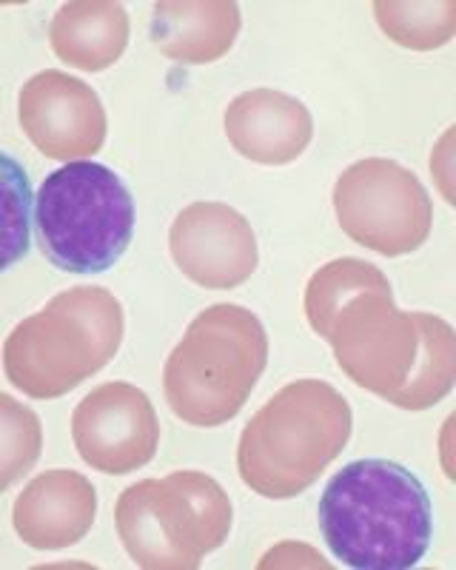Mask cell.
<instances>
[{"mask_svg": "<svg viewBox=\"0 0 456 570\" xmlns=\"http://www.w3.org/2000/svg\"><path fill=\"white\" fill-rule=\"evenodd\" d=\"M169 252L182 277L228 292L257 272L260 248L251 223L228 203H191L169 228Z\"/></svg>", "mask_w": 456, "mask_h": 570, "instance_id": "cell-11", "label": "cell"}, {"mask_svg": "<svg viewBox=\"0 0 456 570\" xmlns=\"http://www.w3.org/2000/svg\"><path fill=\"white\" fill-rule=\"evenodd\" d=\"M351 405L326 380H294L242 428L237 471L266 499L306 493L351 440Z\"/></svg>", "mask_w": 456, "mask_h": 570, "instance_id": "cell-3", "label": "cell"}, {"mask_svg": "<svg viewBox=\"0 0 456 570\" xmlns=\"http://www.w3.org/2000/svg\"><path fill=\"white\" fill-rule=\"evenodd\" d=\"M135 200L103 163H66L34 200L38 246L54 268L95 277L115 268L135 237Z\"/></svg>", "mask_w": 456, "mask_h": 570, "instance_id": "cell-6", "label": "cell"}, {"mask_svg": "<svg viewBox=\"0 0 456 570\" xmlns=\"http://www.w3.org/2000/svg\"><path fill=\"white\" fill-rule=\"evenodd\" d=\"M334 212L357 246L383 257L423 248L434 226V206L419 177L388 157L351 163L334 183Z\"/></svg>", "mask_w": 456, "mask_h": 570, "instance_id": "cell-8", "label": "cell"}, {"mask_svg": "<svg viewBox=\"0 0 456 570\" xmlns=\"http://www.w3.org/2000/svg\"><path fill=\"white\" fill-rule=\"evenodd\" d=\"M377 23L394 43L430 52L450 43L456 35V3H397V0H377L374 3Z\"/></svg>", "mask_w": 456, "mask_h": 570, "instance_id": "cell-16", "label": "cell"}, {"mask_svg": "<svg viewBox=\"0 0 456 570\" xmlns=\"http://www.w3.org/2000/svg\"><path fill=\"white\" fill-rule=\"evenodd\" d=\"M3 208H7V226H3V268H12L29 252V220H32V188L23 175L20 163L12 155H3Z\"/></svg>", "mask_w": 456, "mask_h": 570, "instance_id": "cell-18", "label": "cell"}, {"mask_svg": "<svg viewBox=\"0 0 456 570\" xmlns=\"http://www.w3.org/2000/svg\"><path fill=\"white\" fill-rule=\"evenodd\" d=\"M123 331L120 299L98 285H78L9 331L3 371L32 400H58L118 356Z\"/></svg>", "mask_w": 456, "mask_h": 570, "instance_id": "cell-4", "label": "cell"}, {"mask_svg": "<svg viewBox=\"0 0 456 570\" xmlns=\"http://www.w3.org/2000/svg\"><path fill=\"white\" fill-rule=\"evenodd\" d=\"M18 120L34 149L60 163L98 155L109 131L98 91L58 69L38 71L23 83Z\"/></svg>", "mask_w": 456, "mask_h": 570, "instance_id": "cell-10", "label": "cell"}, {"mask_svg": "<svg viewBox=\"0 0 456 570\" xmlns=\"http://www.w3.org/2000/svg\"><path fill=\"white\" fill-rule=\"evenodd\" d=\"M328 551L357 570L419 564L434 537V508L423 482L391 460L348 462L319 497Z\"/></svg>", "mask_w": 456, "mask_h": 570, "instance_id": "cell-2", "label": "cell"}, {"mask_svg": "<svg viewBox=\"0 0 456 570\" xmlns=\"http://www.w3.org/2000/svg\"><path fill=\"white\" fill-rule=\"evenodd\" d=\"M49 46L63 63L80 71H103L129 46V12L115 0H72L54 12Z\"/></svg>", "mask_w": 456, "mask_h": 570, "instance_id": "cell-15", "label": "cell"}, {"mask_svg": "<svg viewBox=\"0 0 456 570\" xmlns=\"http://www.w3.org/2000/svg\"><path fill=\"white\" fill-rule=\"evenodd\" d=\"M43 445V431L34 411L0 394V488L9 491L23 473L32 471Z\"/></svg>", "mask_w": 456, "mask_h": 570, "instance_id": "cell-17", "label": "cell"}, {"mask_svg": "<svg viewBox=\"0 0 456 570\" xmlns=\"http://www.w3.org/2000/svg\"><path fill=\"white\" fill-rule=\"evenodd\" d=\"M222 129L237 155L260 166L294 163L314 137V117L294 95L251 89L237 95L222 115Z\"/></svg>", "mask_w": 456, "mask_h": 570, "instance_id": "cell-12", "label": "cell"}, {"mask_svg": "<svg viewBox=\"0 0 456 570\" xmlns=\"http://www.w3.org/2000/svg\"><path fill=\"white\" fill-rule=\"evenodd\" d=\"M306 317L359 389L403 411L434 409L456 383V334L443 317L399 312L391 279L357 257L311 274Z\"/></svg>", "mask_w": 456, "mask_h": 570, "instance_id": "cell-1", "label": "cell"}, {"mask_svg": "<svg viewBox=\"0 0 456 570\" xmlns=\"http://www.w3.org/2000/svg\"><path fill=\"white\" fill-rule=\"evenodd\" d=\"M268 365V334L251 308L217 303L197 314L166 360L171 414L195 428L235 420Z\"/></svg>", "mask_w": 456, "mask_h": 570, "instance_id": "cell-5", "label": "cell"}, {"mask_svg": "<svg viewBox=\"0 0 456 570\" xmlns=\"http://www.w3.org/2000/svg\"><path fill=\"white\" fill-rule=\"evenodd\" d=\"M235 0H163L151 12V43L163 58L206 66L228 55L240 35Z\"/></svg>", "mask_w": 456, "mask_h": 570, "instance_id": "cell-14", "label": "cell"}, {"mask_svg": "<svg viewBox=\"0 0 456 570\" xmlns=\"http://www.w3.org/2000/svg\"><path fill=\"white\" fill-rule=\"evenodd\" d=\"M231 499L200 471H175L163 480L126 488L115 525L126 553L146 570H195L231 533Z\"/></svg>", "mask_w": 456, "mask_h": 570, "instance_id": "cell-7", "label": "cell"}, {"mask_svg": "<svg viewBox=\"0 0 456 570\" xmlns=\"http://www.w3.org/2000/svg\"><path fill=\"white\" fill-rule=\"evenodd\" d=\"M98 519V491L78 471H46L14 499L12 525L34 551H63L78 544Z\"/></svg>", "mask_w": 456, "mask_h": 570, "instance_id": "cell-13", "label": "cell"}, {"mask_svg": "<svg viewBox=\"0 0 456 570\" xmlns=\"http://www.w3.org/2000/svg\"><path fill=\"white\" fill-rule=\"evenodd\" d=\"M72 440L86 465L123 476L155 460L160 422L146 391L131 383H106L78 402Z\"/></svg>", "mask_w": 456, "mask_h": 570, "instance_id": "cell-9", "label": "cell"}]
</instances>
